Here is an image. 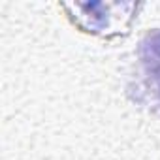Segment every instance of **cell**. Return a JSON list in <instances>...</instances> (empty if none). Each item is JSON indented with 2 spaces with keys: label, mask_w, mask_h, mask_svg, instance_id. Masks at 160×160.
<instances>
[{
  "label": "cell",
  "mask_w": 160,
  "mask_h": 160,
  "mask_svg": "<svg viewBox=\"0 0 160 160\" xmlns=\"http://www.w3.org/2000/svg\"><path fill=\"white\" fill-rule=\"evenodd\" d=\"M62 8L73 10V13H68L72 23L81 28L83 32L102 36V38H113L128 34L130 23L134 15H121L122 12H128L134 8V4H64Z\"/></svg>",
  "instance_id": "1"
},
{
  "label": "cell",
  "mask_w": 160,
  "mask_h": 160,
  "mask_svg": "<svg viewBox=\"0 0 160 160\" xmlns=\"http://www.w3.org/2000/svg\"><path fill=\"white\" fill-rule=\"evenodd\" d=\"M138 57L141 62V77L136 83L134 100L147 109L160 113V28L143 38Z\"/></svg>",
  "instance_id": "2"
}]
</instances>
